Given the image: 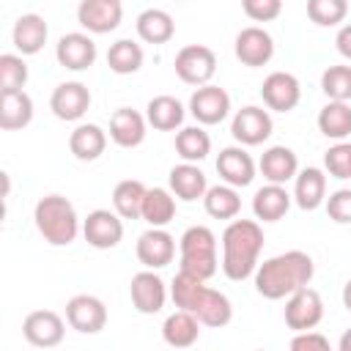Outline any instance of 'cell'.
<instances>
[{
  "mask_svg": "<svg viewBox=\"0 0 351 351\" xmlns=\"http://www.w3.org/2000/svg\"><path fill=\"white\" fill-rule=\"evenodd\" d=\"M315 274V263L307 252L302 250H288L280 255L266 258L263 263H258L252 280H255V291L263 299H288L293 291L310 285Z\"/></svg>",
  "mask_w": 351,
  "mask_h": 351,
  "instance_id": "1",
  "label": "cell"
},
{
  "mask_svg": "<svg viewBox=\"0 0 351 351\" xmlns=\"http://www.w3.org/2000/svg\"><path fill=\"white\" fill-rule=\"evenodd\" d=\"M263 250V228L258 219H230L222 230V271L228 280L241 282L255 274Z\"/></svg>",
  "mask_w": 351,
  "mask_h": 351,
  "instance_id": "2",
  "label": "cell"
},
{
  "mask_svg": "<svg viewBox=\"0 0 351 351\" xmlns=\"http://www.w3.org/2000/svg\"><path fill=\"white\" fill-rule=\"evenodd\" d=\"M33 222L41 239L52 247H69L82 230L74 203L63 195H44L33 208Z\"/></svg>",
  "mask_w": 351,
  "mask_h": 351,
  "instance_id": "3",
  "label": "cell"
},
{
  "mask_svg": "<svg viewBox=\"0 0 351 351\" xmlns=\"http://www.w3.org/2000/svg\"><path fill=\"white\" fill-rule=\"evenodd\" d=\"M178 258L181 269L189 274H197L203 280L217 274L219 255H217V236L206 225H192L178 239Z\"/></svg>",
  "mask_w": 351,
  "mask_h": 351,
  "instance_id": "4",
  "label": "cell"
},
{
  "mask_svg": "<svg viewBox=\"0 0 351 351\" xmlns=\"http://www.w3.org/2000/svg\"><path fill=\"white\" fill-rule=\"evenodd\" d=\"M176 74L186 85H206L217 71V55L206 44H186L176 52Z\"/></svg>",
  "mask_w": 351,
  "mask_h": 351,
  "instance_id": "5",
  "label": "cell"
},
{
  "mask_svg": "<svg viewBox=\"0 0 351 351\" xmlns=\"http://www.w3.org/2000/svg\"><path fill=\"white\" fill-rule=\"evenodd\" d=\"M285 326L293 329V332H307V329H315L321 321H324V299L315 288L304 285L299 291H293L288 299H285Z\"/></svg>",
  "mask_w": 351,
  "mask_h": 351,
  "instance_id": "6",
  "label": "cell"
},
{
  "mask_svg": "<svg viewBox=\"0 0 351 351\" xmlns=\"http://www.w3.org/2000/svg\"><path fill=\"white\" fill-rule=\"evenodd\" d=\"M189 112L200 126H217L230 115V96L219 85H197V90L189 96Z\"/></svg>",
  "mask_w": 351,
  "mask_h": 351,
  "instance_id": "7",
  "label": "cell"
},
{
  "mask_svg": "<svg viewBox=\"0 0 351 351\" xmlns=\"http://www.w3.org/2000/svg\"><path fill=\"white\" fill-rule=\"evenodd\" d=\"M271 129H274V121H271L269 110L255 107V104L236 110L233 121H230V134L239 145H261L271 137Z\"/></svg>",
  "mask_w": 351,
  "mask_h": 351,
  "instance_id": "8",
  "label": "cell"
},
{
  "mask_svg": "<svg viewBox=\"0 0 351 351\" xmlns=\"http://www.w3.org/2000/svg\"><path fill=\"white\" fill-rule=\"evenodd\" d=\"M82 236L96 250H112L123 239V217L115 208H93L82 219Z\"/></svg>",
  "mask_w": 351,
  "mask_h": 351,
  "instance_id": "9",
  "label": "cell"
},
{
  "mask_svg": "<svg viewBox=\"0 0 351 351\" xmlns=\"http://www.w3.org/2000/svg\"><path fill=\"white\" fill-rule=\"evenodd\" d=\"M66 321L80 335H96L107 326V307L93 293H77L66 302Z\"/></svg>",
  "mask_w": 351,
  "mask_h": 351,
  "instance_id": "10",
  "label": "cell"
},
{
  "mask_svg": "<svg viewBox=\"0 0 351 351\" xmlns=\"http://www.w3.org/2000/svg\"><path fill=\"white\" fill-rule=\"evenodd\" d=\"M22 335L36 348H55L63 343L66 321L55 310H33L22 321Z\"/></svg>",
  "mask_w": 351,
  "mask_h": 351,
  "instance_id": "11",
  "label": "cell"
},
{
  "mask_svg": "<svg viewBox=\"0 0 351 351\" xmlns=\"http://www.w3.org/2000/svg\"><path fill=\"white\" fill-rule=\"evenodd\" d=\"M233 52H236L241 66L258 69V66H266L274 58V38H271L269 30H263L258 25H250V27L239 30V36L233 41Z\"/></svg>",
  "mask_w": 351,
  "mask_h": 351,
  "instance_id": "12",
  "label": "cell"
},
{
  "mask_svg": "<svg viewBox=\"0 0 351 351\" xmlns=\"http://www.w3.org/2000/svg\"><path fill=\"white\" fill-rule=\"evenodd\" d=\"M129 296H132V304L137 313L143 315H154L165 307L167 302V285L165 280L156 274V269H143L132 277L129 282Z\"/></svg>",
  "mask_w": 351,
  "mask_h": 351,
  "instance_id": "13",
  "label": "cell"
},
{
  "mask_svg": "<svg viewBox=\"0 0 351 351\" xmlns=\"http://www.w3.org/2000/svg\"><path fill=\"white\" fill-rule=\"evenodd\" d=\"M123 19V3L121 0H80L77 5V22L93 33H112Z\"/></svg>",
  "mask_w": 351,
  "mask_h": 351,
  "instance_id": "14",
  "label": "cell"
},
{
  "mask_svg": "<svg viewBox=\"0 0 351 351\" xmlns=\"http://www.w3.org/2000/svg\"><path fill=\"white\" fill-rule=\"evenodd\" d=\"M261 99L274 112H291L302 99V85L291 71H271L261 85Z\"/></svg>",
  "mask_w": 351,
  "mask_h": 351,
  "instance_id": "15",
  "label": "cell"
},
{
  "mask_svg": "<svg viewBox=\"0 0 351 351\" xmlns=\"http://www.w3.org/2000/svg\"><path fill=\"white\" fill-rule=\"evenodd\" d=\"M96 55L99 52H96L93 38L88 33H80V30L60 36L58 44H55V58L69 71H85V69H90L96 63Z\"/></svg>",
  "mask_w": 351,
  "mask_h": 351,
  "instance_id": "16",
  "label": "cell"
},
{
  "mask_svg": "<svg viewBox=\"0 0 351 351\" xmlns=\"http://www.w3.org/2000/svg\"><path fill=\"white\" fill-rule=\"evenodd\" d=\"M137 261L145 269H165L176 258V239L165 228H148L134 244Z\"/></svg>",
  "mask_w": 351,
  "mask_h": 351,
  "instance_id": "17",
  "label": "cell"
},
{
  "mask_svg": "<svg viewBox=\"0 0 351 351\" xmlns=\"http://www.w3.org/2000/svg\"><path fill=\"white\" fill-rule=\"evenodd\" d=\"M90 107V90L85 82H60L49 96V110L60 121H80Z\"/></svg>",
  "mask_w": 351,
  "mask_h": 351,
  "instance_id": "18",
  "label": "cell"
},
{
  "mask_svg": "<svg viewBox=\"0 0 351 351\" xmlns=\"http://www.w3.org/2000/svg\"><path fill=\"white\" fill-rule=\"evenodd\" d=\"M217 173H219V178L225 184H230V186L239 189V186H250L252 184V178L258 173V165L247 154L244 145H228L217 156Z\"/></svg>",
  "mask_w": 351,
  "mask_h": 351,
  "instance_id": "19",
  "label": "cell"
},
{
  "mask_svg": "<svg viewBox=\"0 0 351 351\" xmlns=\"http://www.w3.org/2000/svg\"><path fill=\"white\" fill-rule=\"evenodd\" d=\"M148 118L132 107H118L110 115V140L121 148H137L145 140Z\"/></svg>",
  "mask_w": 351,
  "mask_h": 351,
  "instance_id": "20",
  "label": "cell"
},
{
  "mask_svg": "<svg viewBox=\"0 0 351 351\" xmlns=\"http://www.w3.org/2000/svg\"><path fill=\"white\" fill-rule=\"evenodd\" d=\"M258 170L269 184H288L299 173V156L288 145H271L263 151Z\"/></svg>",
  "mask_w": 351,
  "mask_h": 351,
  "instance_id": "21",
  "label": "cell"
},
{
  "mask_svg": "<svg viewBox=\"0 0 351 351\" xmlns=\"http://www.w3.org/2000/svg\"><path fill=\"white\" fill-rule=\"evenodd\" d=\"M167 184H170V192H173L178 200H184V203L203 200V195H206V189H208L206 173L197 167V162H181V165L170 167Z\"/></svg>",
  "mask_w": 351,
  "mask_h": 351,
  "instance_id": "22",
  "label": "cell"
},
{
  "mask_svg": "<svg viewBox=\"0 0 351 351\" xmlns=\"http://www.w3.org/2000/svg\"><path fill=\"white\" fill-rule=\"evenodd\" d=\"M293 203V195H288L285 184H269L261 186L252 195V214L258 222H280Z\"/></svg>",
  "mask_w": 351,
  "mask_h": 351,
  "instance_id": "23",
  "label": "cell"
},
{
  "mask_svg": "<svg viewBox=\"0 0 351 351\" xmlns=\"http://www.w3.org/2000/svg\"><path fill=\"white\" fill-rule=\"evenodd\" d=\"M47 36H49V27H47V19L41 14H22L11 30V41H14L19 55L41 52L47 44Z\"/></svg>",
  "mask_w": 351,
  "mask_h": 351,
  "instance_id": "24",
  "label": "cell"
},
{
  "mask_svg": "<svg viewBox=\"0 0 351 351\" xmlns=\"http://www.w3.org/2000/svg\"><path fill=\"white\" fill-rule=\"evenodd\" d=\"M293 203L302 211H315L326 203V176L321 167H304L293 178Z\"/></svg>",
  "mask_w": 351,
  "mask_h": 351,
  "instance_id": "25",
  "label": "cell"
},
{
  "mask_svg": "<svg viewBox=\"0 0 351 351\" xmlns=\"http://www.w3.org/2000/svg\"><path fill=\"white\" fill-rule=\"evenodd\" d=\"M192 313L197 315V321H200L203 326L222 329V326H228L230 318H233V304H230V299H228L222 291H214V288L206 285V288L200 291V296H197Z\"/></svg>",
  "mask_w": 351,
  "mask_h": 351,
  "instance_id": "26",
  "label": "cell"
},
{
  "mask_svg": "<svg viewBox=\"0 0 351 351\" xmlns=\"http://www.w3.org/2000/svg\"><path fill=\"white\" fill-rule=\"evenodd\" d=\"M33 121V99L19 90H0V129L3 132H16L25 129Z\"/></svg>",
  "mask_w": 351,
  "mask_h": 351,
  "instance_id": "27",
  "label": "cell"
},
{
  "mask_svg": "<svg viewBox=\"0 0 351 351\" xmlns=\"http://www.w3.org/2000/svg\"><path fill=\"white\" fill-rule=\"evenodd\" d=\"M200 326H203V324L197 321L195 313L178 307L176 313H170V315L165 318V324H162V340H165L167 346H173V348H189V346L197 343Z\"/></svg>",
  "mask_w": 351,
  "mask_h": 351,
  "instance_id": "28",
  "label": "cell"
},
{
  "mask_svg": "<svg viewBox=\"0 0 351 351\" xmlns=\"http://www.w3.org/2000/svg\"><path fill=\"white\" fill-rule=\"evenodd\" d=\"M107 148V132L99 123H77L74 132L69 134V151L80 162H93L104 154Z\"/></svg>",
  "mask_w": 351,
  "mask_h": 351,
  "instance_id": "29",
  "label": "cell"
},
{
  "mask_svg": "<svg viewBox=\"0 0 351 351\" xmlns=\"http://www.w3.org/2000/svg\"><path fill=\"white\" fill-rule=\"evenodd\" d=\"M137 36L145 44H167L176 36V22L165 8H145L137 14Z\"/></svg>",
  "mask_w": 351,
  "mask_h": 351,
  "instance_id": "30",
  "label": "cell"
},
{
  "mask_svg": "<svg viewBox=\"0 0 351 351\" xmlns=\"http://www.w3.org/2000/svg\"><path fill=\"white\" fill-rule=\"evenodd\" d=\"M184 115H186L184 104H181L176 96H170V93L154 96V99L145 104V118H148V123H151L154 129H159V132L181 129Z\"/></svg>",
  "mask_w": 351,
  "mask_h": 351,
  "instance_id": "31",
  "label": "cell"
},
{
  "mask_svg": "<svg viewBox=\"0 0 351 351\" xmlns=\"http://www.w3.org/2000/svg\"><path fill=\"white\" fill-rule=\"evenodd\" d=\"M151 228H167L176 219V195L165 186H151L143 200V217Z\"/></svg>",
  "mask_w": 351,
  "mask_h": 351,
  "instance_id": "32",
  "label": "cell"
},
{
  "mask_svg": "<svg viewBox=\"0 0 351 351\" xmlns=\"http://www.w3.org/2000/svg\"><path fill=\"white\" fill-rule=\"evenodd\" d=\"M318 132L329 140H346L351 134V104L348 101H326L318 110Z\"/></svg>",
  "mask_w": 351,
  "mask_h": 351,
  "instance_id": "33",
  "label": "cell"
},
{
  "mask_svg": "<svg viewBox=\"0 0 351 351\" xmlns=\"http://www.w3.org/2000/svg\"><path fill=\"white\" fill-rule=\"evenodd\" d=\"M148 186L137 178H123L112 189V208L123 219H140L143 217V200H145Z\"/></svg>",
  "mask_w": 351,
  "mask_h": 351,
  "instance_id": "34",
  "label": "cell"
},
{
  "mask_svg": "<svg viewBox=\"0 0 351 351\" xmlns=\"http://www.w3.org/2000/svg\"><path fill=\"white\" fill-rule=\"evenodd\" d=\"M203 208L208 217L214 219H233L239 217L241 211V197L236 192V186L230 184H217V186H208L206 195H203Z\"/></svg>",
  "mask_w": 351,
  "mask_h": 351,
  "instance_id": "35",
  "label": "cell"
},
{
  "mask_svg": "<svg viewBox=\"0 0 351 351\" xmlns=\"http://www.w3.org/2000/svg\"><path fill=\"white\" fill-rule=\"evenodd\" d=\"M176 154L184 162H203L211 154V137L203 126H184L176 132Z\"/></svg>",
  "mask_w": 351,
  "mask_h": 351,
  "instance_id": "36",
  "label": "cell"
},
{
  "mask_svg": "<svg viewBox=\"0 0 351 351\" xmlns=\"http://www.w3.org/2000/svg\"><path fill=\"white\" fill-rule=\"evenodd\" d=\"M143 60H145L143 47L137 41H132V38H118L107 49V66L115 74H134V71H140Z\"/></svg>",
  "mask_w": 351,
  "mask_h": 351,
  "instance_id": "37",
  "label": "cell"
},
{
  "mask_svg": "<svg viewBox=\"0 0 351 351\" xmlns=\"http://www.w3.org/2000/svg\"><path fill=\"white\" fill-rule=\"evenodd\" d=\"M307 16L318 27H337L348 16V0H307Z\"/></svg>",
  "mask_w": 351,
  "mask_h": 351,
  "instance_id": "38",
  "label": "cell"
},
{
  "mask_svg": "<svg viewBox=\"0 0 351 351\" xmlns=\"http://www.w3.org/2000/svg\"><path fill=\"white\" fill-rule=\"evenodd\" d=\"M321 90L332 101H351V66L337 63L324 69L321 74Z\"/></svg>",
  "mask_w": 351,
  "mask_h": 351,
  "instance_id": "39",
  "label": "cell"
},
{
  "mask_svg": "<svg viewBox=\"0 0 351 351\" xmlns=\"http://www.w3.org/2000/svg\"><path fill=\"white\" fill-rule=\"evenodd\" d=\"M27 82V63L22 55L5 52L0 55V90H19Z\"/></svg>",
  "mask_w": 351,
  "mask_h": 351,
  "instance_id": "40",
  "label": "cell"
},
{
  "mask_svg": "<svg viewBox=\"0 0 351 351\" xmlns=\"http://www.w3.org/2000/svg\"><path fill=\"white\" fill-rule=\"evenodd\" d=\"M324 167L332 178H351V143L337 140L324 154Z\"/></svg>",
  "mask_w": 351,
  "mask_h": 351,
  "instance_id": "41",
  "label": "cell"
},
{
  "mask_svg": "<svg viewBox=\"0 0 351 351\" xmlns=\"http://www.w3.org/2000/svg\"><path fill=\"white\" fill-rule=\"evenodd\" d=\"M326 214L337 225H351V189H335L326 197Z\"/></svg>",
  "mask_w": 351,
  "mask_h": 351,
  "instance_id": "42",
  "label": "cell"
},
{
  "mask_svg": "<svg viewBox=\"0 0 351 351\" xmlns=\"http://www.w3.org/2000/svg\"><path fill=\"white\" fill-rule=\"evenodd\" d=\"M244 14L252 22H271L282 11V0H241Z\"/></svg>",
  "mask_w": 351,
  "mask_h": 351,
  "instance_id": "43",
  "label": "cell"
},
{
  "mask_svg": "<svg viewBox=\"0 0 351 351\" xmlns=\"http://www.w3.org/2000/svg\"><path fill=\"white\" fill-rule=\"evenodd\" d=\"M291 348L293 351H329V340L321 332L307 329V332H296V337L291 340Z\"/></svg>",
  "mask_w": 351,
  "mask_h": 351,
  "instance_id": "44",
  "label": "cell"
},
{
  "mask_svg": "<svg viewBox=\"0 0 351 351\" xmlns=\"http://www.w3.org/2000/svg\"><path fill=\"white\" fill-rule=\"evenodd\" d=\"M335 47H337V52H340L346 60H351V22L340 25V30H337V36H335Z\"/></svg>",
  "mask_w": 351,
  "mask_h": 351,
  "instance_id": "45",
  "label": "cell"
},
{
  "mask_svg": "<svg viewBox=\"0 0 351 351\" xmlns=\"http://www.w3.org/2000/svg\"><path fill=\"white\" fill-rule=\"evenodd\" d=\"M337 348H340V351H351V329L343 332V337L337 340Z\"/></svg>",
  "mask_w": 351,
  "mask_h": 351,
  "instance_id": "46",
  "label": "cell"
},
{
  "mask_svg": "<svg viewBox=\"0 0 351 351\" xmlns=\"http://www.w3.org/2000/svg\"><path fill=\"white\" fill-rule=\"evenodd\" d=\"M343 304H346V310L351 313V280L343 285Z\"/></svg>",
  "mask_w": 351,
  "mask_h": 351,
  "instance_id": "47",
  "label": "cell"
}]
</instances>
